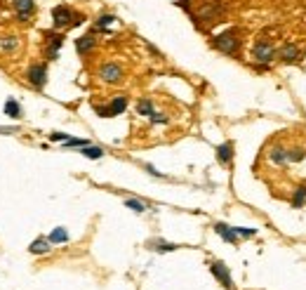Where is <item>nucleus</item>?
Returning <instances> with one entry per match:
<instances>
[{"instance_id":"f257e3e1","label":"nucleus","mask_w":306,"mask_h":290,"mask_svg":"<svg viewBox=\"0 0 306 290\" xmlns=\"http://www.w3.org/2000/svg\"><path fill=\"white\" fill-rule=\"evenodd\" d=\"M212 45L224 54H236L238 52V47H240V38H238L236 29H229V31L214 36V38H212Z\"/></svg>"},{"instance_id":"f03ea898","label":"nucleus","mask_w":306,"mask_h":290,"mask_svg":"<svg viewBox=\"0 0 306 290\" xmlns=\"http://www.w3.org/2000/svg\"><path fill=\"white\" fill-rule=\"evenodd\" d=\"M275 47L269 40H257V43L252 45V59L257 62V64H262L266 66L269 62H273V57H275Z\"/></svg>"},{"instance_id":"7ed1b4c3","label":"nucleus","mask_w":306,"mask_h":290,"mask_svg":"<svg viewBox=\"0 0 306 290\" xmlns=\"http://www.w3.org/2000/svg\"><path fill=\"white\" fill-rule=\"evenodd\" d=\"M73 14L75 12L71 7H66V5H57L52 10V24L54 29H68L71 22H73Z\"/></svg>"},{"instance_id":"20e7f679","label":"nucleus","mask_w":306,"mask_h":290,"mask_svg":"<svg viewBox=\"0 0 306 290\" xmlns=\"http://www.w3.org/2000/svg\"><path fill=\"white\" fill-rule=\"evenodd\" d=\"M224 12V7L219 2H207V5H203L198 14H193V22H214V19H219V14Z\"/></svg>"},{"instance_id":"39448f33","label":"nucleus","mask_w":306,"mask_h":290,"mask_svg":"<svg viewBox=\"0 0 306 290\" xmlns=\"http://www.w3.org/2000/svg\"><path fill=\"white\" fill-rule=\"evenodd\" d=\"M26 78H29V83L33 87H45L47 85V66L45 64H31L29 66V71H26Z\"/></svg>"},{"instance_id":"423d86ee","label":"nucleus","mask_w":306,"mask_h":290,"mask_svg":"<svg viewBox=\"0 0 306 290\" xmlns=\"http://www.w3.org/2000/svg\"><path fill=\"white\" fill-rule=\"evenodd\" d=\"M210 271L214 274V279L222 283L224 288L233 290V279H231V271H229V267L224 264V262H212L210 264Z\"/></svg>"},{"instance_id":"0eeeda50","label":"nucleus","mask_w":306,"mask_h":290,"mask_svg":"<svg viewBox=\"0 0 306 290\" xmlns=\"http://www.w3.org/2000/svg\"><path fill=\"white\" fill-rule=\"evenodd\" d=\"M99 78L104 83H120L123 80V69L118 64H113V62H108V64H104L99 69Z\"/></svg>"},{"instance_id":"6e6552de","label":"nucleus","mask_w":306,"mask_h":290,"mask_svg":"<svg viewBox=\"0 0 306 290\" xmlns=\"http://www.w3.org/2000/svg\"><path fill=\"white\" fill-rule=\"evenodd\" d=\"M12 5H14V10H17V19H19V22H29V17H31L33 10H35V0H14Z\"/></svg>"},{"instance_id":"1a4fd4ad","label":"nucleus","mask_w":306,"mask_h":290,"mask_svg":"<svg viewBox=\"0 0 306 290\" xmlns=\"http://www.w3.org/2000/svg\"><path fill=\"white\" fill-rule=\"evenodd\" d=\"M45 38H47V47H45V52H47V57L50 59H54L57 57V52H59V47L64 45V36L62 33H45Z\"/></svg>"},{"instance_id":"9d476101","label":"nucleus","mask_w":306,"mask_h":290,"mask_svg":"<svg viewBox=\"0 0 306 290\" xmlns=\"http://www.w3.org/2000/svg\"><path fill=\"white\" fill-rule=\"evenodd\" d=\"M214 231L219 234V236L226 241V243H231V246H238V234H236V229L229 224H224V222H217L214 224Z\"/></svg>"},{"instance_id":"9b49d317","label":"nucleus","mask_w":306,"mask_h":290,"mask_svg":"<svg viewBox=\"0 0 306 290\" xmlns=\"http://www.w3.org/2000/svg\"><path fill=\"white\" fill-rule=\"evenodd\" d=\"M278 54H280V59H283V62H287V64H295L297 59L302 57V50H299L295 43H285L283 47H280V52H278Z\"/></svg>"},{"instance_id":"f8f14e48","label":"nucleus","mask_w":306,"mask_h":290,"mask_svg":"<svg viewBox=\"0 0 306 290\" xmlns=\"http://www.w3.org/2000/svg\"><path fill=\"white\" fill-rule=\"evenodd\" d=\"M50 250H52V243H50V238H45V236L35 238L31 246H29V253H31V255H47Z\"/></svg>"},{"instance_id":"ddd939ff","label":"nucleus","mask_w":306,"mask_h":290,"mask_svg":"<svg viewBox=\"0 0 306 290\" xmlns=\"http://www.w3.org/2000/svg\"><path fill=\"white\" fill-rule=\"evenodd\" d=\"M148 250H153V253H172V250H177V243H170V241H163V238H153V241H148L146 243Z\"/></svg>"},{"instance_id":"4468645a","label":"nucleus","mask_w":306,"mask_h":290,"mask_svg":"<svg viewBox=\"0 0 306 290\" xmlns=\"http://www.w3.org/2000/svg\"><path fill=\"white\" fill-rule=\"evenodd\" d=\"M217 161L222 163V165H231L233 161V144L231 142H224L217 146Z\"/></svg>"},{"instance_id":"2eb2a0df","label":"nucleus","mask_w":306,"mask_h":290,"mask_svg":"<svg viewBox=\"0 0 306 290\" xmlns=\"http://www.w3.org/2000/svg\"><path fill=\"white\" fill-rule=\"evenodd\" d=\"M95 33H85V36H80L78 40H75V50H78V54H87L92 47H95Z\"/></svg>"},{"instance_id":"dca6fc26","label":"nucleus","mask_w":306,"mask_h":290,"mask_svg":"<svg viewBox=\"0 0 306 290\" xmlns=\"http://www.w3.org/2000/svg\"><path fill=\"white\" fill-rule=\"evenodd\" d=\"M269 161L273 163V165H285L287 163V149L285 146H271V151H269Z\"/></svg>"},{"instance_id":"f3484780","label":"nucleus","mask_w":306,"mask_h":290,"mask_svg":"<svg viewBox=\"0 0 306 290\" xmlns=\"http://www.w3.org/2000/svg\"><path fill=\"white\" fill-rule=\"evenodd\" d=\"M108 116L113 118V116H120V113H125V109H127V97H116L111 104H108Z\"/></svg>"},{"instance_id":"a211bd4d","label":"nucleus","mask_w":306,"mask_h":290,"mask_svg":"<svg viewBox=\"0 0 306 290\" xmlns=\"http://www.w3.org/2000/svg\"><path fill=\"white\" fill-rule=\"evenodd\" d=\"M5 116H7V118H21V104L19 102H17V99H7V102H5Z\"/></svg>"},{"instance_id":"6ab92c4d","label":"nucleus","mask_w":306,"mask_h":290,"mask_svg":"<svg viewBox=\"0 0 306 290\" xmlns=\"http://www.w3.org/2000/svg\"><path fill=\"white\" fill-rule=\"evenodd\" d=\"M292 208H304L306 205V184H302V186H297L295 193H292Z\"/></svg>"},{"instance_id":"aec40b11","label":"nucleus","mask_w":306,"mask_h":290,"mask_svg":"<svg viewBox=\"0 0 306 290\" xmlns=\"http://www.w3.org/2000/svg\"><path fill=\"white\" fill-rule=\"evenodd\" d=\"M80 153H83L85 158L99 161V158L104 156V149H102V146H92V144H87V146H83V149H80Z\"/></svg>"},{"instance_id":"412c9836","label":"nucleus","mask_w":306,"mask_h":290,"mask_svg":"<svg viewBox=\"0 0 306 290\" xmlns=\"http://www.w3.org/2000/svg\"><path fill=\"white\" fill-rule=\"evenodd\" d=\"M0 47H2V52H14V50L19 47L17 36H2V38H0Z\"/></svg>"},{"instance_id":"4be33fe9","label":"nucleus","mask_w":306,"mask_h":290,"mask_svg":"<svg viewBox=\"0 0 306 290\" xmlns=\"http://www.w3.org/2000/svg\"><path fill=\"white\" fill-rule=\"evenodd\" d=\"M137 113L139 116H148V118H151V113H153V102H151V99H139Z\"/></svg>"},{"instance_id":"5701e85b","label":"nucleus","mask_w":306,"mask_h":290,"mask_svg":"<svg viewBox=\"0 0 306 290\" xmlns=\"http://www.w3.org/2000/svg\"><path fill=\"white\" fill-rule=\"evenodd\" d=\"M66 241H68V231L64 226H57L50 234V243H66Z\"/></svg>"},{"instance_id":"b1692460","label":"nucleus","mask_w":306,"mask_h":290,"mask_svg":"<svg viewBox=\"0 0 306 290\" xmlns=\"http://www.w3.org/2000/svg\"><path fill=\"white\" fill-rule=\"evenodd\" d=\"M125 208L135 210V213H146V210H148V203L139 201V198H127V201H125Z\"/></svg>"},{"instance_id":"393cba45","label":"nucleus","mask_w":306,"mask_h":290,"mask_svg":"<svg viewBox=\"0 0 306 290\" xmlns=\"http://www.w3.org/2000/svg\"><path fill=\"white\" fill-rule=\"evenodd\" d=\"M306 158V151L295 146V149H287V163H299Z\"/></svg>"},{"instance_id":"a878e982","label":"nucleus","mask_w":306,"mask_h":290,"mask_svg":"<svg viewBox=\"0 0 306 290\" xmlns=\"http://www.w3.org/2000/svg\"><path fill=\"white\" fill-rule=\"evenodd\" d=\"M113 22H116V17H113V14H102V17L97 19V31H106V29H108Z\"/></svg>"},{"instance_id":"bb28decb","label":"nucleus","mask_w":306,"mask_h":290,"mask_svg":"<svg viewBox=\"0 0 306 290\" xmlns=\"http://www.w3.org/2000/svg\"><path fill=\"white\" fill-rule=\"evenodd\" d=\"M90 142L87 140H78V137H68V140L64 142V149H83V146H87Z\"/></svg>"},{"instance_id":"cd10ccee","label":"nucleus","mask_w":306,"mask_h":290,"mask_svg":"<svg viewBox=\"0 0 306 290\" xmlns=\"http://www.w3.org/2000/svg\"><path fill=\"white\" fill-rule=\"evenodd\" d=\"M236 229V234H238V238H252L254 234H257V229H243V226H233Z\"/></svg>"},{"instance_id":"c85d7f7f","label":"nucleus","mask_w":306,"mask_h":290,"mask_svg":"<svg viewBox=\"0 0 306 290\" xmlns=\"http://www.w3.org/2000/svg\"><path fill=\"white\" fill-rule=\"evenodd\" d=\"M50 140H52V142H66V140H68V135H66V132H52V135H50Z\"/></svg>"},{"instance_id":"c756f323","label":"nucleus","mask_w":306,"mask_h":290,"mask_svg":"<svg viewBox=\"0 0 306 290\" xmlns=\"http://www.w3.org/2000/svg\"><path fill=\"white\" fill-rule=\"evenodd\" d=\"M151 123H168V116H163V113H151Z\"/></svg>"},{"instance_id":"7c9ffc66","label":"nucleus","mask_w":306,"mask_h":290,"mask_svg":"<svg viewBox=\"0 0 306 290\" xmlns=\"http://www.w3.org/2000/svg\"><path fill=\"white\" fill-rule=\"evenodd\" d=\"M144 170H146L148 175H153V177H160V180L165 177V175H163V172H158V170H156V168H153V165H144Z\"/></svg>"},{"instance_id":"2f4dec72","label":"nucleus","mask_w":306,"mask_h":290,"mask_svg":"<svg viewBox=\"0 0 306 290\" xmlns=\"http://www.w3.org/2000/svg\"><path fill=\"white\" fill-rule=\"evenodd\" d=\"M19 132V128H0V135H14Z\"/></svg>"},{"instance_id":"473e14b6","label":"nucleus","mask_w":306,"mask_h":290,"mask_svg":"<svg viewBox=\"0 0 306 290\" xmlns=\"http://www.w3.org/2000/svg\"><path fill=\"white\" fill-rule=\"evenodd\" d=\"M177 5H179V7H184V10H189V0H177Z\"/></svg>"}]
</instances>
